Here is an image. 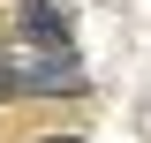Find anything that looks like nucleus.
I'll return each instance as SVG.
<instances>
[{
    "mask_svg": "<svg viewBox=\"0 0 151 143\" xmlns=\"http://www.w3.org/2000/svg\"><path fill=\"white\" fill-rule=\"evenodd\" d=\"M15 90H83V68L68 45H38L30 68H15Z\"/></svg>",
    "mask_w": 151,
    "mask_h": 143,
    "instance_id": "f257e3e1",
    "label": "nucleus"
},
{
    "mask_svg": "<svg viewBox=\"0 0 151 143\" xmlns=\"http://www.w3.org/2000/svg\"><path fill=\"white\" fill-rule=\"evenodd\" d=\"M0 90H15V68H0Z\"/></svg>",
    "mask_w": 151,
    "mask_h": 143,
    "instance_id": "f03ea898",
    "label": "nucleus"
},
{
    "mask_svg": "<svg viewBox=\"0 0 151 143\" xmlns=\"http://www.w3.org/2000/svg\"><path fill=\"white\" fill-rule=\"evenodd\" d=\"M45 143H76V136H45Z\"/></svg>",
    "mask_w": 151,
    "mask_h": 143,
    "instance_id": "7ed1b4c3",
    "label": "nucleus"
}]
</instances>
